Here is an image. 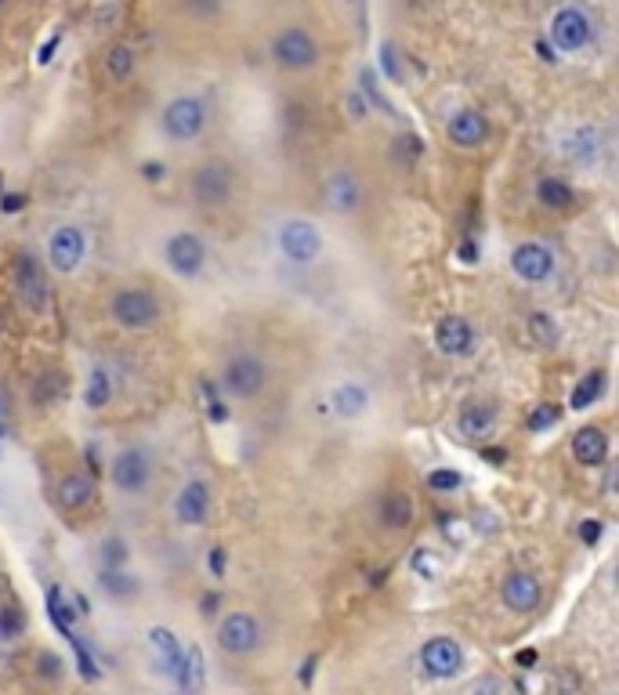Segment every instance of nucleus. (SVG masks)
Here are the masks:
<instances>
[{"label":"nucleus","mask_w":619,"mask_h":695,"mask_svg":"<svg viewBox=\"0 0 619 695\" xmlns=\"http://www.w3.org/2000/svg\"><path fill=\"white\" fill-rule=\"evenodd\" d=\"M109 315L120 330H131V334H145L160 323V301H156L153 290L145 286H120L113 297H109Z\"/></svg>","instance_id":"1"},{"label":"nucleus","mask_w":619,"mask_h":695,"mask_svg":"<svg viewBox=\"0 0 619 695\" xmlns=\"http://www.w3.org/2000/svg\"><path fill=\"white\" fill-rule=\"evenodd\" d=\"M268 384V362L261 359L258 352H236L225 359L221 366V377H218V388L229 395V399H239V402H250L258 399L261 391Z\"/></svg>","instance_id":"2"},{"label":"nucleus","mask_w":619,"mask_h":695,"mask_svg":"<svg viewBox=\"0 0 619 695\" xmlns=\"http://www.w3.org/2000/svg\"><path fill=\"white\" fill-rule=\"evenodd\" d=\"M323 229L312 218H283L276 225V250L290 265H315L323 258Z\"/></svg>","instance_id":"3"},{"label":"nucleus","mask_w":619,"mask_h":695,"mask_svg":"<svg viewBox=\"0 0 619 695\" xmlns=\"http://www.w3.org/2000/svg\"><path fill=\"white\" fill-rule=\"evenodd\" d=\"M543 40H547V48L554 55H576V51H583L594 40V19L580 4H565V8H558L551 15Z\"/></svg>","instance_id":"4"},{"label":"nucleus","mask_w":619,"mask_h":695,"mask_svg":"<svg viewBox=\"0 0 619 695\" xmlns=\"http://www.w3.org/2000/svg\"><path fill=\"white\" fill-rule=\"evenodd\" d=\"M268 55L286 73H308L319 62V40L312 37L308 26H283L268 44Z\"/></svg>","instance_id":"5"},{"label":"nucleus","mask_w":619,"mask_h":695,"mask_svg":"<svg viewBox=\"0 0 619 695\" xmlns=\"http://www.w3.org/2000/svg\"><path fill=\"white\" fill-rule=\"evenodd\" d=\"M11 286H15V294L19 301L26 305V312L33 315H44L51 305V279H48V268L37 254H29L22 250L15 265H11Z\"/></svg>","instance_id":"6"},{"label":"nucleus","mask_w":619,"mask_h":695,"mask_svg":"<svg viewBox=\"0 0 619 695\" xmlns=\"http://www.w3.org/2000/svg\"><path fill=\"white\" fill-rule=\"evenodd\" d=\"M207 120V102L200 95H174L160 113V127L171 142H196L207 131Z\"/></svg>","instance_id":"7"},{"label":"nucleus","mask_w":619,"mask_h":695,"mask_svg":"<svg viewBox=\"0 0 619 695\" xmlns=\"http://www.w3.org/2000/svg\"><path fill=\"white\" fill-rule=\"evenodd\" d=\"M156 478V457L145 446H124L109 460V482L127 496H142Z\"/></svg>","instance_id":"8"},{"label":"nucleus","mask_w":619,"mask_h":695,"mask_svg":"<svg viewBox=\"0 0 619 695\" xmlns=\"http://www.w3.org/2000/svg\"><path fill=\"white\" fill-rule=\"evenodd\" d=\"M214 638H218V648L225 656H254L265 641V630H261V619L247 609H236V612H225L214 630Z\"/></svg>","instance_id":"9"},{"label":"nucleus","mask_w":619,"mask_h":695,"mask_svg":"<svg viewBox=\"0 0 619 695\" xmlns=\"http://www.w3.org/2000/svg\"><path fill=\"white\" fill-rule=\"evenodd\" d=\"M87 258V236L80 225L66 221V225H55L48 232V247H44V268H51L55 276H73L80 272Z\"/></svg>","instance_id":"10"},{"label":"nucleus","mask_w":619,"mask_h":695,"mask_svg":"<svg viewBox=\"0 0 619 695\" xmlns=\"http://www.w3.org/2000/svg\"><path fill=\"white\" fill-rule=\"evenodd\" d=\"M192 200L200 207H225L236 192V171L225 160H203L189 178Z\"/></svg>","instance_id":"11"},{"label":"nucleus","mask_w":619,"mask_h":695,"mask_svg":"<svg viewBox=\"0 0 619 695\" xmlns=\"http://www.w3.org/2000/svg\"><path fill=\"white\" fill-rule=\"evenodd\" d=\"M163 265L178 279H200L207 268V243L189 229L171 232L163 243Z\"/></svg>","instance_id":"12"},{"label":"nucleus","mask_w":619,"mask_h":695,"mask_svg":"<svg viewBox=\"0 0 619 695\" xmlns=\"http://www.w3.org/2000/svg\"><path fill=\"white\" fill-rule=\"evenodd\" d=\"M507 265H511L515 279H522V283H529V286H543L547 279H554V272H558V254H554L543 239H522V243H515Z\"/></svg>","instance_id":"13"},{"label":"nucleus","mask_w":619,"mask_h":695,"mask_svg":"<svg viewBox=\"0 0 619 695\" xmlns=\"http://www.w3.org/2000/svg\"><path fill=\"white\" fill-rule=\"evenodd\" d=\"M417 663L431 681H453L464 670V648H460L457 638H449V634H431L420 645Z\"/></svg>","instance_id":"14"},{"label":"nucleus","mask_w":619,"mask_h":695,"mask_svg":"<svg viewBox=\"0 0 619 695\" xmlns=\"http://www.w3.org/2000/svg\"><path fill=\"white\" fill-rule=\"evenodd\" d=\"M210 511H214V493L203 478H189L185 486L174 493V522L189 525V529H200L207 525Z\"/></svg>","instance_id":"15"},{"label":"nucleus","mask_w":619,"mask_h":695,"mask_svg":"<svg viewBox=\"0 0 619 695\" xmlns=\"http://www.w3.org/2000/svg\"><path fill=\"white\" fill-rule=\"evenodd\" d=\"M500 601H504V609L518 612V616H529V612L540 609V601H543L540 580H536L529 569L504 572V580H500Z\"/></svg>","instance_id":"16"},{"label":"nucleus","mask_w":619,"mask_h":695,"mask_svg":"<svg viewBox=\"0 0 619 695\" xmlns=\"http://www.w3.org/2000/svg\"><path fill=\"white\" fill-rule=\"evenodd\" d=\"M323 200L334 214H355L362 207V200H366L362 178L355 171H348V167H337L323 181Z\"/></svg>","instance_id":"17"},{"label":"nucleus","mask_w":619,"mask_h":695,"mask_svg":"<svg viewBox=\"0 0 619 695\" xmlns=\"http://www.w3.org/2000/svg\"><path fill=\"white\" fill-rule=\"evenodd\" d=\"M435 348H439L446 359H467V355L475 352V326H471V319H464V315H446V319H439L435 323Z\"/></svg>","instance_id":"18"},{"label":"nucleus","mask_w":619,"mask_h":695,"mask_svg":"<svg viewBox=\"0 0 619 695\" xmlns=\"http://www.w3.org/2000/svg\"><path fill=\"white\" fill-rule=\"evenodd\" d=\"M446 138L457 149H478V145H486L489 138V116L475 105H464L457 113L446 120Z\"/></svg>","instance_id":"19"},{"label":"nucleus","mask_w":619,"mask_h":695,"mask_svg":"<svg viewBox=\"0 0 619 695\" xmlns=\"http://www.w3.org/2000/svg\"><path fill=\"white\" fill-rule=\"evenodd\" d=\"M145 641H149V648H153V656L156 663H160V670L167 677H174V681H185V645H181V638L174 634L171 627H149L145 630Z\"/></svg>","instance_id":"20"},{"label":"nucleus","mask_w":619,"mask_h":695,"mask_svg":"<svg viewBox=\"0 0 619 695\" xmlns=\"http://www.w3.org/2000/svg\"><path fill=\"white\" fill-rule=\"evenodd\" d=\"M500 424V406L493 399H467L457 413V428L464 438H486Z\"/></svg>","instance_id":"21"},{"label":"nucleus","mask_w":619,"mask_h":695,"mask_svg":"<svg viewBox=\"0 0 619 695\" xmlns=\"http://www.w3.org/2000/svg\"><path fill=\"white\" fill-rule=\"evenodd\" d=\"M55 500L66 515H77V511L91 507V500H95V482H91V475H84V471H66V475L58 478Z\"/></svg>","instance_id":"22"},{"label":"nucleus","mask_w":619,"mask_h":695,"mask_svg":"<svg viewBox=\"0 0 619 695\" xmlns=\"http://www.w3.org/2000/svg\"><path fill=\"white\" fill-rule=\"evenodd\" d=\"M370 406H373V395L362 381H341L330 391V410L341 420H359Z\"/></svg>","instance_id":"23"},{"label":"nucleus","mask_w":619,"mask_h":695,"mask_svg":"<svg viewBox=\"0 0 619 695\" xmlns=\"http://www.w3.org/2000/svg\"><path fill=\"white\" fill-rule=\"evenodd\" d=\"M572 460L583 467H601L609 460V435L598 424H587L572 435Z\"/></svg>","instance_id":"24"},{"label":"nucleus","mask_w":619,"mask_h":695,"mask_svg":"<svg viewBox=\"0 0 619 695\" xmlns=\"http://www.w3.org/2000/svg\"><path fill=\"white\" fill-rule=\"evenodd\" d=\"M377 522L391 533H402V529H410L413 525V500L410 493H402V489H388V493L377 500Z\"/></svg>","instance_id":"25"},{"label":"nucleus","mask_w":619,"mask_h":695,"mask_svg":"<svg viewBox=\"0 0 619 695\" xmlns=\"http://www.w3.org/2000/svg\"><path fill=\"white\" fill-rule=\"evenodd\" d=\"M105 73H109V80H116V84H127V80L134 77V66H138V51H134L131 40H113L109 48H105Z\"/></svg>","instance_id":"26"},{"label":"nucleus","mask_w":619,"mask_h":695,"mask_svg":"<svg viewBox=\"0 0 619 695\" xmlns=\"http://www.w3.org/2000/svg\"><path fill=\"white\" fill-rule=\"evenodd\" d=\"M536 203H540L543 210H569L572 203H576V189H572L565 178H554V174H543L540 181H536Z\"/></svg>","instance_id":"27"},{"label":"nucleus","mask_w":619,"mask_h":695,"mask_svg":"<svg viewBox=\"0 0 619 695\" xmlns=\"http://www.w3.org/2000/svg\"><path fill=\"white\" fill-rule=\"evenodd\" d=\"M525 330H529L536 348H558V341H562L558 319L551 312H543V308H533V312L525 315Z\"/></svg>","instance_id":"28"},{"label":"nucleus","mask_w":619,"mask_h":695,"mask_svg":"<svg viewBox=\"0 0 619 695\" xmlns=\"http://www.w3.org/2000/svg\"><path fill=\"white\" fill-rule=\"evenodd\" d=\"M98 587H102L109 598L116 601H127L134 598V594L142 591V583H138V576H131L127 569H98Z\"/></svg>","instance_id":"29"},{"label":"nucleus","mask_w":619,"mask_h":695,"mask_svg":"<svg viewBox=\"0 0 619 695\" xmlns=\"http://www.w3.org/2000/svg\"><path fill=\"white\" fill-rule=\"evenodd\" d=\"M598 145H601V134L598 127L591 124H580L576 131L565 138V153L572 156V160H580V163H591L594 156H598Z\"/></svg>","instance_id":"30"},{"label":"nucleus","mask_w":619,"mask_h":695,"mask_svg":"<svg viewBox=\"0 0 619 695\" xmlns=\"http://www.w3.org/2000/svg\"><path fill=\"white\" fill-rule=\"evenodd\" d=\"M113 402V377L105 366H95L91 377H87V388H84V406L87 410H105Z\"/></svg>","instance_id":"31"},{"label":"nucleus","mask_w":619,"mask_h":695,"mask_svg":"<svg viewBox=\"0 0 619 695\" xmlns=\"http://www.w3.org/2000/svg\"><path fill=\"white\" fill-rule=\"evenodd\" d=\"M601 391H605V373H583V381L572 388V399H569V406L576 413H583V410H591L594 402L601 399Z\"/></svg>","instance_id":"32"},{"label":"nucleus","mask_w":619,"mask_h":695,"mask_svg":"<svg viewBox=\"0 0 619 695\" xmlns=\"http://www.w3.org/2000/svg\"><path fill=\"white\" fill-rule=\"evenodd\" d=\"M98 562H102V569H127V562H131V543L116 533L102 536V543H98Z\"/></svg>","instance_id":"33"},{"label":"nucleus","mask_w":619,"mask_h":695,"mask_svg":"<svg viewBox=\"0 0 619 695\" xmlns=\"http://www.w3.org/2000/svg\"><path fill=\"white\" fill-rule=\"evenodd\" d=\"M62 391H66V377H62L58 370H48V373H40L37 381H33L29 399L37 402V406H48V402H55Z\"/></svg>","instance_id":"34"},{"label":"nucleus","mask_w":619,"mask_h":695,"mask_svg":"<svg viewBox=\"0 0 619 695\" xmlns=\"http://www.w3.org/2000/svg\"><path fill=\"white\" fill-rule=\"evenodd\" d=\"M562 420V406L558 402H540V406H533V413H529V431H547L554 428Z\"/></svg>","instance_id":"35"},{"label":"nucleus","mask_w":619,"mask_h":695,"mask_svg":"<svg viewBox=\"0 0 619 695\" xmlns=\"http://www.w3.org/2000/svg\"><path fill=\"white\" fill-rule=\"evenodd\" d=\"M200 391H203V402H207V406H203V410H207V417L210 420H229V410H225V399H221V391L214 388V384L210 381H200Z\"/></svg>","instance_id":"36"},{"label":"nucleus","mask_w":619,"mask_h":695,"mask_svg":"<svg viewBox=\"0 0 619 695\" xmlns=\"http://www.w3.org/2000/svg\"><path fill=\"white\" fill-rule=\"evenodd\" d=\"M428 486L435 489V493H453V489L464 486V478H460V471H453V467H439V471H431L428 475Z\"/></svg>","instance_id":"37"},{"label":"nucleus","mask_w":619,"mask_h":695,"mask_svg":"<svg viewBox=\"0 0 619 695\" xmlns=\"http://www.w3.org/2000/svg\"><path fill=\"white\" fill-rule=\"evenodd\" d=\"M120 15H124V8H120V4H98V8L91 11V26H95V29H113L116 22H120Z\"/></svg>","instance_id":"38"},{"label":"nucleus","mask_w":619,"mask_h":695,"mask_svg":"<svg viewBox=\"0 0 619 695\" xmlns=\"http://www.w3.org/2000/svg\"><path fill=\"white\" fill-rule=\"evenodd\" d=\"M420 153H424V142H420V134H402L399 142H395V156H399V160L413 163Z\"/></svg>","instance_id":"39"},{"label":"nucleus","mask_w":619,"mask_h":695,"mask_svg":"<svg viewBox=\"0 0 619 695\" xmlns=\"http://www.w3.org/2000/svg\"><path fill=\"white\" fill-rule=\"evenodd\" d=\"M344 109H348V120H366V116H370V105H366V98H362L359 87H355V91H348V98H344Z\"/></svg>","instance_id":"40"},{"label":"nucleus","mask_w":619,"mask_h":695,"mask_svg":"<svg viewBox=\"0 0 619 695\" xmlns=\"http://www.w3.org/2000/svg\"><path fill=\"white\" fill-rule=\"evenodd\" d=\"M471 695H507V685L500 677H482V681H475Z\"/></svg>","instance_id":"41"},{"label":"nucleus","mask_w":619,"mask_h":695,"mask_svg":"<svg viewBox=\"0 0 619 695\" xmlns=\"http://www.w3.org/2000/svg\"><path fill=\"white\" fill-rule=\"evenodd\" d=\"M58 667H62V659H58L55 652H40V656H37V670H44L48 677H58V674H62Z\"/></svg>","instance_id":"42"},{"label":"nucleus","mask_w":619,"mask_h":695,"mask_svg":"<svg viewBox=\"0 0 619 695\" xmlns=\"http://www.w3.org/2000/svg\"><path fill=\"white\" fill-rule=\"evenodd\" d=\"M207 565H210V572H214V580H221V576H225V547H210Z\"/></svg>","instance_id":"43"},{"label":"nucleus","mask_w":619,"mask_h":695,"mask_svg":"<svg viewBox=\"0 0 619 695\" xmlns=\"http://www.w3.org/2000/svg\"><path fill=\"white\" fill-rule=\"evenodd\" d=\"M580 540L583 543H598L601 540V522H598V518H587V522L580 525Z\"/></svg>","instance_id":"44"},{"label":"nucleus","mask_w":619,"mask_h":695,"mask_svg":"<svg viewBox=\"0 0 619 695\" xmlns=\"http://www.w3.org/2000/svg\"><path fill=\"white\" fill-rule=\"evenodd\" d=\"M22 207H26V196H22V192H15V196H4V203H0V210H4V214H19Z\"/></svg>","instance_id":"45"},{"label":"nucleus","mask_w":619,"mask_h":695,"mask_svg":"<svg viewBox=\"0 0 619 695\" xmlns=\"http://www.w3.org/2000/svg\"><path fill=\"white\" fill-rule=\"evenodd\" d=\"M55 48H58V37H51L48 44H44V48L37 51V62H40V66H48V62H51V55H55Z\"/></svg>","instance_id":"46"},{"label":"nucleus","mask_w":619,"mask_h":695,"mask_svg":"<svg viewBox=\"0 0 619 695\" xmlns=\"http://www.w3.org/2000/svg\"><path fill=\"white\" fill-rule=\"evenodd\" d=\"M142 174H145V181H160L163 174H167V167H163V163H145Z\"/></svg>","instance_id":"47"},{"label":"nucleus","mask_w":619,"mask_h":695,"mask_svg":"<svg viewBox=\"0 0 619 695\" xmlns=\"http://www.w3.org/2000/svg\"><path fill=\"white\" fill-rule=\"evenodd\" d=\"M315 663H319V656H308L305 659V667L297 670V677H301V681H305V685H312V674H315Z\"/></svg>","instance_id":"48"},{"label":"nucleus","mask_w":619,"mask_h":695,"mask_svg":"<svg viewBox=\"0 0 619 695\" xmlns=\"http://www.w3.org/2000/svg\"><path fill=\"white\" fill-rule=\"evenodd\" d=\"M214 612H218V594H214V598H203V616H214Z\"/></svg>","instance_id":"49"},{"label":"nucleus","mask_w":619,"mask_h":695,"mask_svg":"<svg viewBox=\"0 0 619 695\" xmlns=\"http://www.w3.org/2000/svg\"><path fill=\"white\" fill-rule=\"evenodd\" d=\"M536 48H540V55H543V62H554V58H558V55H554V51L551 48H547V40H536Z\"/></svg>","instance_id":"50"},{"label":"nucleus","mask_w":619,"mask_h":695,"mask_svg":"<svg viewBox=\"0 0 619 695\" xmlns=\"http://www.w3.org/2000/svg\"><path fill=\"white\" fill-rule=\"evenodd\" d=\"M460 258H464V265H471V258H478V247L464 243V247H460Z\"/></svg>","instance_id":"51"},{"label":"nucleus","mask_w":619,"mask_h":695,"mask_svg":"<svg viewBox=\"0 0 619 695\" xmlns=\"http://www.w3.org/2000/svg\"><path fill=\"white\" fill-rule=\"evenodd\" d=\"M482 457H486V460H496V464H504L507 453H504V449H482Z\"/></svg>","instance_id":"52"},{"label":"nucleus","mask_w":619,"mask_h":695,"mask_svg":"<svg viewBox=\"0 0 619 695\" xmlns=\"http://www.w3.org/2000/svg\"><path fill=\"white\" fill-rule=\"evenodd\" d=\"M518 663H536V652H518Z\"/></svg>","instance_id":"53"},{"label":"nucleus","mask_w":619,"mask_h":695,"mask_svg":"<svg viewBox=\"0 0 619 695\" xmlns=\"http://www.w3.org/2000/svg\"><path fill=\"white\" fill-rule=\"evenodd\" d=\"M181 695H196V692H181Z\"/></svg>","instance_id":"54"}]
</instances>
